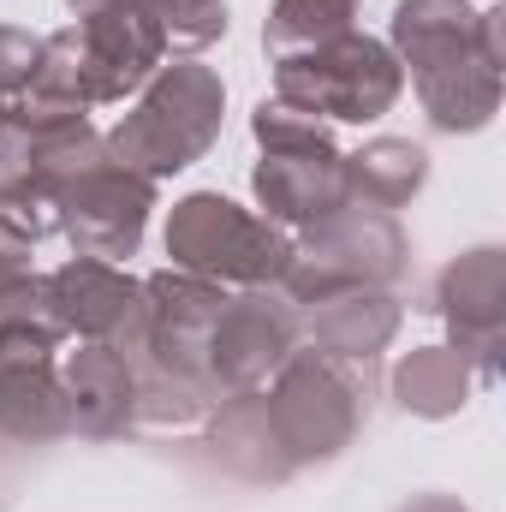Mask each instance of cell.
Instances as JSON below:
<instances>
[{
    "label": "cell",
    "mask_w": 506,
    "mask_h": 512,
    "mask_svg": "<svg viewBox=\"0 0 506 512\" xmlns=\"http://www.w3.org/2000/svg\"><path fill=\"white\" fill-rule=\"evenodd\" d=\"M6 322H48V316H42V274L30 268V239L0 221V328Z\"/></svg>",
    "instance_id": "obj_20"
},
{
    "label": "cell",
    "mask_w": 506,
    "mask_h": 512,
    "mask_svg": "<svg viewBox=\"0 0 506 512\" xmlns=\"http://www.w3.org/2000/svg\"><path fill=\"white\" fill-rule=\"evenodd\" d=\"M6 120H12V102H0V131H6Z\"/></svg>",
    "instance_id": "obj_26"
},
{
    "label": "cell",
    "mask_w": 506,
    "mask_h": 512,
    "mask_svg": "<svg viewBox=\"0 0 506 512\" xmlns=\"http://www.w3.org/2000/svg\"><path fill=\"white\" fill-rule=\"evenodd\" d=\"M399 316H405V304L387 286H346V292H328V298L304 304L298 334H310V352H322V358L370 364L399 334Z\"/></svg>",
    "instance_id": "obj_15"
},
{
    "label": "cell",
    "mask_w": 506,
    "mask_h": 512,
    "mask_svg": "<svg viewBox=\"0 0 506 512\" xmlns=\"http://www.w3.org/2000/svg\"><path fill=\"white\" fill-rule=\"evenodd\" d=\"M143 6L179 48H209L227 36V0H143Z\"/></svg>",
    "instance_id": "obj_21"
},
{
    "label": "cell",
    "mask_w": 506,
    "mask_h": 512,
    "mask_svg": "<svg viewBox=\"0 0 506 512\" xmlns=\"http://www.w3.org/2000/svg\"><path fill=\"white\" fill-rule=\"evenodd\" d=\"M393 54L411 66V78H429L459 60H495L506 66V12L471 0H399L393 6Z\"/></svg>",
    "instance_id": "obj_10"
},
{
    "label": "cell",
    "mask_w": 506,
    "mask_h": 512,
    "mask_svg": "<svg viewBox=\"0 0 506 512\" xmlns=\"http://www.w3.org/2000/svg\"><path fill=\"white\" fill-rule=\"evenodd\" d=\"M429 179V149L411 137H376L358 155H346V203L358 209H405Z\"/></svg>",
    "instance_id": "obj_17"
},
{
    "label": "cell",
    "mask_w": 506,
    "mask_h": 512,
    "mask_svg": "<svg viewBox=\"0 0 506 512\" xmlns=\"http://www.w3.org/2000/svg\"><path fill=\"white\" fill-rule=\"evenodd\" d=\"M251 185H256V203L268 209V221L310 227V221H322V215H334L346 203V155L334 143H316V149H262Z\"/></svg>",
    "instance_id": "obj_13"
},
{
    "label": "cell",
    "mask_w": 506,
    "mask_h": 512,
    "mask_svg": "<svg viewBox=\"0 0 506 512\" xmlns=\"http://www.w3.org/2000/svg\"><path fill=\"white\" fill-rule=\"evenodd\" d=\"M292 352H298V304L280 298L274 286H245L239 298L221 304L209 328V376L221 399L262 387Z\"/></svg>",
    "instance_id": "obj_7"
},
{
    "label": "cell",
    "mask_w": 506,
    "mask_h": 512,
    "mask_svg": "<svg viewBox=\"0 0 506 512\" xmlns=\"http://www.w3.org/2000/svg\"><path fill=\"white\" fill-rule=\"evenodd\" d=\"M399 512H471V507H459L453 495H417V501H405Z\"/></svg>",
    "instance_id": "obj_24"
},
{
    "label": "cell",
    "mask_w": 506,
    "mask_h": 512,
    "mask_svg": "<svg viewBox=\"0 0 506 512\" xmlns=\"http://www.w3.org/2000/svg\"><path fill=\"white\" fill-rule=\"evenodd\" d=\"M358 6L364 0H274L262 42L274 54H298V48H322L346 30H358Z\"/></svg>",
    "instance_id": "obj_19"
},
{
    "label": "cell",
    "mask_w": 506,
    "mask_h": 512,
    "mask_svg": "<svg viewBox=\"0 0 506 512\" xmlns=\"http://www.w3.org/2000/svg\"><path fill=\"white\" fill-rule=\"evenodd\" d=\"M209 447H215V459H221L233 477H245V483H286V477L298 471V465L286 459L274 423H268L262 387L221 399V411L209 417Z\"/></svg>",
    "instance_id": "obj_16"
},
{
    "label": "cell",
    "mask_w": 506,
    "mask_h": 512,
    "mask_svg": "<svg viewBox=\"0 0 506 512\" xmlns=\"http://www.w3.org/2000/svg\"><path fill=\"white\" fill-rule=\"evenodd\" d=\"M66 6H72V12L84 18V12H96V6H108V0H66Z\"/></svg>",
    "instance_id": "obj_25"
},
{
    "label": "cell",
    "mask_w": 506,
    "mask_h": 512,
    "mask_svg": "<svg viewBox=\"0 0 506 512\" xmlns=\"http://www.w3.org/2000/svg\"><path fill=\"white\" fill-rule=\"evenodd\" d=\"M0 435H12L24 447L66 435L60 328L54 322H6L0 328Z\"/></svg>",
    "instance_id": "obj_8"
},
{
    "label": "cell",
    "mask_w": 506,
    "mask_h": 512,
    "mask_svg": "<svg viewBox=\"0 0 506 512\" xmlns=\"http://www.w3.org/2000/svg\"><path fill=\"white\" fill-rule=\"evenodd\" d=\"M435 310L453 334V352L477 376H495L506 346V256L483 245V251L447 262L435 280Z\"/></svg>",
    "instance_id": "obj_11"
},
{
    "label": "cell",
    "mask_w": 506,
    "mask_h": 512,
    "mask_svg": "<svg viewBox=\"0 0 506 512\" xmlns=\"http://www.w3.org/2000/svg\"><path fill=\"white\" fill-rule=\"evenodd\" d=\"M149 209H155V179L131 173L120 161H102L78 185H66V197L54 209V233H66V245L78 256L114 262L143 245Z\"/></svg>",
    "instance_id": "obj_9"
},
{
    "label": "cell",
    "mask_w": 506,
    "mask_h": 512,
    "mask_svg": "<svg viewBox=\"0 0 506 512\" xmlns=\"http://www.w3.org/2000/svg\"><path fill=\"white\" fill-rule=\"evenodd\" d=\"M36 54H42V36L18 30V24H0V102H18L30 72H36Z\"/></svg>",
    "instance_id": "obj_23"
},
{
    "label": "cell",
    "mask_w": 506,
    "mask_h": 512,
    "mask_svg": "<svg viewBox=\"0 0 506 512\" xmlns=\"http://www.w3.org/2000/svg\"><path fill=\"white\" fill-rule=\"evenodd\" d=\"M60 393H66V429L78 435L108 441L137 423V387L108 340H78V352L60 358Z\"/></svg>",
    "instance_id": "obj_14"
},
{
    "label": "cell",
    "mask_w": 506,
    "mask_h": 512,
    "mask_svg": "<svg viewBox=\"0 0 506 512\" xmlns=\"http://www.w3.org/2000/svg\"><path fill=\"white\" fill-rule=\"evenodd\" d=\"M399 90H405L399 54L376 36H364V30H346L322 48L274 54V96L316 114V120L370 126L399 102Z\"/></svg>",
    "instance_id": "obj_3"
},
{
    "label": "cell",
    "mask_w": 506,
    "mask_h": 512,
    "mask_svg": "<svg viewBox=\"0 0 506 512\" xmlns=\"http://www.w3.org/2000/svg\"><path fill=\"white\" fill-rule=\"evenodd\" d=\"M137 292H143V280H131L120 262L72 256V262H60L54 274H42V316H48L60 334L114 340V328L131 316Z\"/></svg>",
    "instance_id": "obj_12"
},
{
    "label": "cell",
    "mask_w": 506,
    "mask_h": 512,
    "mask_svg": "<svg viewBox=\"0 0 506 512\" xmlns=\"http://www.w3.org/2000/svg\"><path fill=\"white\" fill-rule=\"evenodd\" d=\"M256 143L262 149H316V143H334V131H328V120H316V114H304V108H292V102H262L256 108Z\"/></svg>",
    "instance_id": "obj_22"
},
{
    "label": "cell",
    "mask_w": 506,
    "mask_h": 512,
    "mask_svg": "<svg viewBox=\"0 0 506 512\" xmlns=\"http://www.w3.org/2000/svg\"><path fill=\"white\" fill-rule=\"evenodd\" d=\"M221 114H227L221 72L203 60H173L137 90V108L108 131V155L143 179L185 173L221 137Z\"/></svg>",
    "instance_id": "obj_2"
},
{
    "label": "cell",
    "mask_w": 506,
    "mask_h": 512,
    "mask_svg": "<svg viewBox=\"0 0 506 512\" xmlns=\"http://www.w3.org/2000/svg\"><path fill=\"white\" fill-rule=\"evenodd\" d=\"M262 399H268V423H274L286 459L304 471V465H322L358 441L364 411H370V382H358L340 358L292 352L274 370V387Z\"/></svg>",
    "instance_id": "obj_6"
},
{
    "label": "cell",
    "mask_w": 506,
    "mask_h": 512,
    "mask_svg": "<svg viewBox=\"0 0 506 512\" xmlns=\"http://www.w3.org/2000/svg\"><path fill=\"white\" fill-rule=\"evenodd\" d=\"M167 256L185 274L221 280V286H280L292 268V239L280 221L239 209L221 191H191L167 215Z\"/></svg>",
    "instance_id": "obj_4"
},
{
    "label": "cell",
    "mask_w": 506,
    "mask_h": 512,
    "mask_svg": "<svg viewBox=\"0 0 506 512\" xmlns=\"http://www.w3.org/2000/svg\"><path fill=\"white\" fill-rule=\"evenodd\" d=\"M471 382H477V370L453 346H417L393 370V399L411 417H453V411H465Z\"/></svg>",
    "instance_id": "obj_18"
},
{
    "label": "cell",
    "mask_w": 506,
    "mask_h": 512,
    "mask_svg": "<svg viewBox=\"0 0 506 512\" xmlns=\"http://www.w3.org/2000/svg\"><path fill=\"white\" fill-rule=\"evenodd\" d=\"M411 268V239L393 215L340 203L334 215L304 227V245H292V268L280 274V298L316 304L346 286H393Z\"/></svg>",
    "instance_id": "obj_5"
},
{
    "label": "cell",
    "mask_w": 506,
    "mask_h": 512,
    "mask_svg": "<svg viewBox=\"0 0 506 512\" xmlns=\"http://www.w3.org/2000/svg\"><path fill=\"white\" fill-rule=\"evenodd\" d=\"M167 66V36L149 18L143 0H108L96 12H84L78 24L42 36L36 72L18 96V108H42V114H84L137 96L155 72Z\"/></svg>",
    "instance_id": "obj_1"
}]
</instances>
